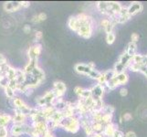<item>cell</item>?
<instances>
[{
  "label": "cell",
  "instance_id": "1",
  "mask_svg": "<svg viewBox=\"0 0 147 137\" xmlns=\"http://www.w3.org/2000/svg\"><path fill=\"white\" fill-rule=\"evenodd\" d=\"M79 22V28L77 33L79 36L83 38L88 39L92 37L93 31V19L89 15L85 13H80L76 16Z\"/></svg>",
  "mask_w": 147,
  "mask_h": 137
},
{
  "label": "cell",
  "instance_id": "2",
  "mask_svg": "<svg viewBox=\"0 0 147 137\" xmlns=\"http://www.w3.org/2000/svg\"><path fill=\"white\" fill-rule=\"evenodd\" d=\"M97 7L100 11V13L108 16L109 18L114 16V15L119 14L121 8H123L119 2H114V1L97 2Z\"/></svg>",
  "mask_w": 147,
  "mask_h": 137
},
{
  "label": "cell",
  "instance_id": "3",
  "mask_svg": "<svg viewBox=\"0 0 147 137\" xmlns=\"http://www.w3.org/2000/svg\"><path fill=\"white\" fill-rule=\"evenodd\" d=\"M59 127L70 134H77L80 129V121L77 116L64 118L59 124Z\"/></svg>",
  "mask_w": 147,
  "mask_h": 137
},
{
  "label": "cell",
  "instance_id": "4",
  "mask_svg": "<svg viewBox=\"0 0 147 137\" xmlns=\"http://www.w3.org/2000/svg\"><path fill=\"white\" fill-rule=\"evenodd\" d=\"M74 70L77 73L89 76L90 78L94 80H98L100 75V72H98L97 70L92 69L90 67H89L88 64L85 63H77L74 66Z\"/></svg>",
  "mask_w": 147,
  "mask_h": 137
},
{
  "label": "cell",
  "instance_id": "5",
  "mask_svg": "<svg viewBox=\"0 0 147 137\" xmlns=\"http://www.w3.org/2000/svg\"><path fill=\"white\" fill-rule=\"evenodd\" d=\"M56 99V96L53 92V90H47L43 95L41 96H38L36 98V103H37V107L39 108H43V107H47V106H51L54 100Z\"/></svg>",
  "mask_w": 147,
  "mask_h": 137
},
{
  "label": "cell",
  "instance_id": "6",
  "mask_svg": "<svg viewBox=\"0 0 147 137\" xmlns=\"http://www.w3.org/2000/svg\"><path fill=\"white\" fill-rule=\"evenodd\" d=\"M31 125L28 124H13L9 129V134L11 137H20L22 134H28Z\"/></svg>",
  "mask_w": 147,
  "mask_h": 137
},
{
  "label": "cell",
  "instance_id": "7",
  "mask_svg": "<svg viewBox=\"0 0 147 137\" xmlns=\"http://www.w3.org/2000/svg\"><path fill=\"white\" fill-rule=\"evenodd\" d=\"M52 90L56 98H62L64 94L66 93L67 87H66V84L63 82H61V80H56V82H53Z\"/></svg>",
  "mask_w": 147,
  "mask_h": 137
},
{
  "label": "cell",
  "instance_id": "8",
  "mask_svg": "<svg viewBox=\"0 0 147 137\" xmlns=\"http://www.w3.org/2000/svg\"><path fill=\"white\" fill-rule=\"evenodd\" d=\"M12 101H13V105H14L15 109L21 111L22 113L28 115L29 111H30V110H31L32 107H30V106L25 103L22 99L18 98V97H15Z\"/></svg>",
  "mask_w": 147,
  "mask_h": 137
},
{
  "label": "cell",
  "instance_id": "9",
  "mask_svg": "<svg viewBox=\"0 0 147 137\" xmlns=\"http://www.w3.org/2000/svg\"><path fill=\"white\" fill-rule=\"evenodd\" d=\"M28 116L22 113L21 111L14 109V115L12 116V123L13 124H27V119Z\"/></svg>",
  "mask_w": 147,
  "mask_h": 137
},
{
  "label": "cell",
  "instance_id": "10",
  "mask_svg": "<svg viewBox=\"0 0 147 137\" xmlns=\"http://www.w3.org/2000/svg\"><path fill=\"white\" fill-rule=\"evenodd\" d=\"M41 51H42V45L39 44V43H37L33 46H31L28 50V59H38L39 55L41 54Z\"/></svg>",
  "mask_w": 147,
  "mask_h": 137
},
{
  "label": "cell",
  "instance_id": "11",
  "mask_svg": "<svg viewBox=\"0 0 147 137\" xmlns=\"http://www.w3.org/2000/svg\"><path fill=\"white\" fill-rule=\"evenodd\" d=\"M21 8L20 1H7L3 4V9L7 13H14Z\"/></svg>",
  "mask_w": 147,
  "mask_h": 137
},
{
  "label": "cell",
  "instance_id": "12",
  "mask_svg": "<svg viewBox=\"0 0 147 137\" xmlns=\"http://www.w3.org/2000/svg\"><path fill=\"white\" fill-rule=\"evenodd\" d=\"M90 90V92H92V97L93 99H102V96L105 91V88L103 85H100L98 83L92 86Z\"/></svg>",
  "mask_w": 147,
  "mask_h": 137
},
{
  "label": "cell",
  "instance_id": "13",
  "mask_svg": "<svg viewBox=\"0 0 147 137\" xmlns=\"http://www.w3.org/2000/svg\"><path fill=\"white\" fill-rule=\"evenodd\" d=\"M30 125H31L37 132H38V133L41 135H43L45 134V132L49 129L47 123L45 121H43V120L37 121H32Z\"/></svg>",
  "mask_w": 147,
  "mask_h": 137
},
{
  "label": "cell",
  "instance_id": "14",
  "mask_svg": "<svg viewBox=\"0 0 147 137\" xmlns=\"http://www.w3.org/2000/svg\"><path fill=\"white\" fill-rule=\"evenodd\" d=\"M118 130V125L113 123H111L109 124L104 125V128L101 134L104 137H113L114 133Z\"/></svg>",
  "mask_w": 147,
  "mask_h": 137
},
{
  "label": "cell",
  "instance_id": "15",
  "mask_svg": "<svg viewBox=\"0 0 147 137\" xmlns=\"http://www.w3.org/2000/svg\"><path fill=\"white\" fill-rule=\"evenodd\" d=\"M142 10H143V5L140 2H133L127 7V12L129 14V16L131 17H133L137 13L141 12Z\"/></svg>",
  "mask_w": 147,
  "mask_h": 137
},
{
  "label": "cell",
  "instance_id": "16",
  "mask_svg": "<svg viewBox=\"0 0 147 137\" xmlns=\"http://www.w3.org/2000/svg\"><path fill=\"white\" fill-rule=\"evenodd\" d=\"M131 61L135 64H138L140 66L147 65V57L140 54H135L133 58H131Z\"/></svg>",
  "mask_w": 147,
  "mask_h": 137
},
{
  "label": "cell",
  "instance_id": "17",
  "mask_svg": "<svg viewBox=\"0 0 147 137\" xmlns=\"http://www.w3.org/2000/svg\"><path fill=\"white\" fill-rule=\"evenodd\" d=\"M12 121V116L0 113V127H7Z\"/></svg>",
  "mask_w": 147,
  "mask_h": 137
},
{
  "label": "cell",
  "instance_id": "18",
  "mask_svg": "<svg viewBox=\"0 0 147 137\" xmlns=\"http://www.w3.org/2000/svg\"><path fill=\"white\" fill-rule=\"evenodd\" d=\"M68 27L70 30H72L74 32H77L79 28V22L76 16L69 17V18L68 19Z\"/></svg>",
  "mask_w": 147,
  "mask_h": 137
},
{
  "label": "cell",
  "instance_id": "19",
  "mask_svg": "<svg viewBox=\"0 0 147 137\" xmlns=\"http://www.w3.org/2000/svg\"><path fill=\"white\" fill-rule=\"evenodd\" d=\"M131 61V58L130 57V56H128L127 54H126L124 51H123V54L120 56L119 60H118V62L123 65L125 69L128 68V66H129V64H130Z\"/></svg>",
  "mask_w": 147,
  "mask_h": 137
},
{
  "label": "cell",
  "instance_id": "20",
  "mask_svg": "<svg viewBox=\"0 0 147 137\" xmlns=\"http://www.w3.org/2000/svg\"><path fill=\"white\" fill-rule=\"evenodd\" d=\"M124 52L127 54L128 56H130L131 58H133L134 56L136 54V43L130 42L127 45V47H126Z\"/></svg>",
  "mask_w": 147,
  "mask_h": 137
},
{
  "label": "cell",
  "instance_id": "21",
  "mask_svg": "<svg viewBox=\"0 0 147 137\" xmlns=\"http://www.w3.org/2000/svg\"><path fill=\"white\" fill-rule=\"evenodd\" d=\"M116 78H117L120 85H124L128 82V75L126 74L125 72H121V73H119V74H116Z\"/></svg>",
  "mask_w": 147,
  "mask_h": 137
},
{
  "label": "cell",
  "instance_id": "22",
  "mask_svg": "<svg viewBox=\"0 0 147 137\" xmlns=\"http://www.w3.org/2000/svg\"><path fill=\"white\" fill-rule=\"evenodd\" d=\"M92 128L94 133L101 134V133H102V131H103L104 125L101 123H92Z\"/></svg>",
  "mask_w": 147,
  "mask_h": 137
},
{
  "label": "cell",
  "instance_id": "23",
  "mask_svg": "<svg viewBox=\"0 0 147 137\" xmlns=\"http://www.w3.org/2000/svg\"><path fill=\"white\" fill-rule=\"evenodd\" d=\"M3 90L5 91V94H6V96L8 99L13 100L15 98V93H16V91H15L12 88H10L9 86H7V87H5Z\"/></svg>",
  "mask_w": 147,
  "mask_h": 137
},
{
  "label": "cell",
  "instance_id": "24",
  "mask_svg": "<svg viewBox=\"0 0 147 137\" xmlns=\"http://www.w3.org/2000/svg\"><path fill=\"white\" fill-rule=\"evenodd\" d=\"M113 114L109 113H102V118H101V124L103 125L109 124L111 123H113Z\"/></svg>",
  "mask_w": 147,
  "mask_h": 137
},
{
  "label": "cell",
  "instance_id": "25",
  "mask_svg": "<svg viewBox=\"0 0 147 137\" xmlns=\"http://www.w3.org/2000/svg\"><path fill=\"white\" fill-rule=\"evenodd\" d=\"M114 107L111 105H104V107L101 110V113H109V114H113L114 113Z\"/></svg>",
  "mask_w": 147,
  "mask_h": 137
},
{
  "label": "cell",
  "instance_id": "26",
  "mask_svg": "<svg viewBox=\"0 0 147 137\" xmlns=\"http://www.w3.org/2000/svg\"><path fill=\"white\" fill-rule=\"evenodd\" d=\"M115 40V34L113 32H111V33H108L106 35V42L109 45H111Z\"/></svg>",
  "mask_w": 147,
  "mask_h": 137
},
{
  "label": "cell",
  "instance_id": "27",
  "mask_svg": "<svg viewBox=\"0 0 147 137\" xmlns=\"http://www.w3.org/2000/svg\"><path fill=\"white\" fill-rule=\"evenodd\" d=\"M0 137H10L9 130L7 127H0Z\"/></svg>",
  "mask_w": 147,
  "mask_h": 137
},
{
  "label": "cell",
  "instance_id": "28",
  "mask_svg": "<svg viewBox=\"0 0 147 137\" xmlns=\"http://www.w3.org/2000/svg\"><path fill=\"white\" fill-rule=\"evenodd\" d=\"M37 18H38V23L43 22L47 19V14L44 12H40L39 14L37 15Z\"/></svg>",
  "mask_w": 147,
  "mask_h": 137
},
{
  "label": "cell",
  "instance_id": "29",
  "mask_svg": "<svg viewBox=\"0 0 147 137\" xmlns=\"http://www.w3.org/2000/svg\"><path fill=\"white\" fill-rule=\"evenodd\" d=\"M111 20L109 19V18H103L102 20H101V21H100V25H101V27H102L104 29L106 28H107L108 26H109V25L111 24Z\"/></svg>",
  "mask_w": 147,
  "mask_h": 137
},
{
  "label": "cell",
  "instance_id": "30",
  "mask_svg": "<svg viewBox=\"0 0 147 137\" xmlns=\"http://www.w3.org/2000/svg\"><path fill=\"white\" fill-rule=\"evenodd\" d=\"M83 90H84V88L80 87V86H76V87L74 88V92H75L76 95L78 96V97H80V96L82 95Z\"/></svg>",
  "mask_w": 147,
  "mask_h": 137
},
{
  "label": "cell",
  "instance_id": "31",
  "mask_svg": "<svg viewBox=\"0 0 147 137\" xmlns=\"http://www.w3.org/2000/svg\"><path fill=\"white\" fill-rule=\"evenodd\" d=\"M42 37H43L42 31H40V30H36V31H35V38H36L37 41H39V40L42 38Z\"/></svg>",
  "mask_w": 147,
  "mask_h": 137
},
{
  "label": "cell",
  "instance_id": "32",
  "mask_svg": "<svg viewBox=\"0 0 147 137\" xmlns=\"http://www.w3.org/2000/svg\"><path fill=\"white\" fill-rule=\"evenodd\" d=\"M139 39V35L137 33H133L131 36V42H134L136 43V41Z\"/></svg>",
  "mask_w": 147,
  "mask_h": 137
},
{
  "label": "cell",
  "instance_id": "33",
  "mask_svg": "<svg viewBox=\"0 0 147 137\" xmlns=\"http://www.w3.org/2000/svg\"><path fill=\"white\" fill-rule=\"evenodd\" d=\"M6 64H7V59L5 58V56L3 54L0 53V66H3V65H6Z\"/></svg>",
  "mask_w": 147,
  "mask_h": 137
},
{
  "label": "cell",
  "instance_id": "34",
  "mask_svg": "<svg viewBox=\"0 0 147 137\" xmlns=\"http://www.w3.org/2000/svg\"><path fill=\"white\" fill-rule=\"evenodd\" d=\"M121 117H123V121H131V118H133V116H131V113H124V114L121 115Z\"/></svg>",
  "mask_w": 147,
  "mask_h": 137
},
{
  "label": "cell",
  "instance_id": "35",
  "mask_svg": "<svg viewBox=\"0 0 147 137\" xmlns=\"http://www.w3.org/2000/svg\"><path fill=\"white\" fill-rule=\"evenodd\" d=\"M139 72H141L142 73H143L146 79H147V65H144V66H141V68H140V70Z\"/></svg>",
  "mask_w": 147,
  "mask_h": 137
},
{
  "label": "cell",
  "instance_id": "36",
  "mask_svg": "<svg viewBox=\"0 0 147 137\" xmlns=\"http://www.w3.org/2000/svg\"><path fill=\"white\" fill-rule=\"evenodd\" d=\"M20 6L23 8H28L30 7V2L29 1H20Z\"/></svg>",
  "mask_w": 147,
  "mask_h": 137
},
{
  "label": "cell",
  "instance_id": "37",
  "mask_svg": "<svg viewBox=\"0 0 147 137\" xmlns=\"http://www.w3.org/2000/svg\"><path fill=\"white\" fill-rule=\"evenodd\" d=\"M23 31L24 33H26V34H28L30 33V31H31V27L29 26V25H25V26L23 27Z\"/></svg>",
  "mask_w": 147,
  "mask_h": 137
},
{
  "label": "cell",
  "instance_id": "38",
  "mask_svg": "<svg viewBox=\"0 0 147 137\" xmlns=\"http://www.w3.org/2000/svg\"><path fill=\"white\" fill-rule=\"evenodd\" d=\"M113 137H124V134H123V133L121 131H120V130H117L114 133V134H113Z\"/></svg>",
  "mask_w": 147,
  "mask_h": 137
},
{
  "label": "cell",
  "instance_id": "39",
  "mask_svg": "<svg viewBox=\"0 0 147 137\" xmlns=\"http://www.w3.org/2000/svg\"><path fill=\"white\" fill-rule=\"evenodd\" d=\"M124 137H137V136H136V134L134 133V132L129 131V132H127V133L124 134Z\"/></svg>",
  "mask_w": 147,
  "mask_h": 137
},
{
  "label": "cell",
  "instance_id": "40",
  "mask_svg": "<svg viewBox=\"0 0 147 137\" xmlns=\"http://www.w3.org/2000/svg\"><path fill=\"white\" fill-rule=\"evenodd\" d=\"M120 94L121 97H124V96H126L128 94V90L127 89H125V88H123V89H121L120 90Z\"/></svg>",
  "mask_w": 147,
  "mask_h": 137
},
{
  "label": "cell",
  "instance_id": "41",
  "mask_svg": "<svg viewBox=\"0 0 147 137\" xmlns=\"http://www.w3.org/2000/svg\"><path fill=\"white\" fill-rule=\"evenodd\" d=\"M4 76V70H3V67L2 66H0V78Z\"/></svg>",
  "mask_w": 147,
  "mask_h": 137
},
{
  "label": "cell",
  "instance_id": "42",
  "mask_svg": "<svg viewBox=\"0 0 147 137\" xmlns=\"http://www.w3.org/2000/svg\"><path fill=\"white\" fill-rule=\"evenodd\" d=\"M10 137H11V136H10Z\"/></svg>",
  "mask_w": 147,
  "mask_h": 137
},
{
  "label": "cell",
  "instance_id": "43",
  "mask_svg": "<svg viewBox=\"0 0 147 137\" xmlns=\"http://www.w3.org/2000/svg\"><path fill=\"white\" fill-rule=\"evenodd\" d=\"M146 57H147V56H146Z\"/></svg>",
  "mask_w": 147,
  "mask_h": 137
}]
</instances>
